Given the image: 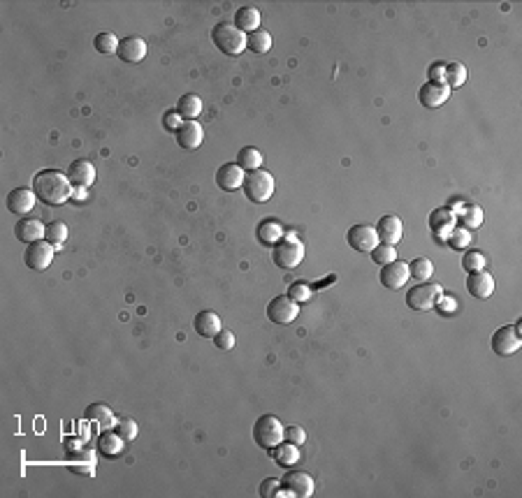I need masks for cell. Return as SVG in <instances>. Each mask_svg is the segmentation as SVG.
I'll use <instances>...</instances> for the list:
<instances>
[{"instance_id": "cell-1", "label": "cell", "mask_w": 522, "mask_h": 498, "mask_svg": "<svg viewBox=\"0 0 522 498\" xmlns=\"http://www.w3.org/2000/svg\"><path fill=\"white\" fill-rule=\"evenodd\" d=\"M72 183L68 174L58 169H39L33 176V192L37 199L47 207H61L68 199H72Z\"/></svg>"}, {"instance_id": "cell-2", "label": "cell", "mask_w": 522, "mask_h": 498, "mask_svg": "<svg viewBox=\"0 0 522 498\" xmlns=\"http://www.w3.org/2000/svg\"><path fill=\"white\" fill-rule=\"evenodd\" d=\"M211 42L226 56H240L246 49V35L235 24H219L211 30Z\"/></svg>"}, {"instance_id": "cell-3", "label": "cell", "mask_w": 522, "mask_h": 498, "mask_svg": "<svg viewBox=\"0 0 522 498\" xmlns=\"http://www.w3.org/2000/svg\"><path fill=\"white\" fill-rule=\"evenodd\" d=\"M244 197L249 199V202L253 204H262L267 202L269 197L274 195V176L269 174L265 169H255V172H246V176H244Z\"/></svg>"}, {"instance_id": "cell-4", "label": "cell", "mask_w": 522, "mask_h": 498, "mask_svg": "<svg viewBox=\"0 0 522 498\" xmlns=\"http://www.w3.org/2000/svg\"><path fill=\"white\" fill-rule=\"evenodd\" d=\"M286 436V427L281 424L279 417L274 415H262L258 417L253 424V441L260 445L262 450H274L276 445Z\"/></svg>"}, {"instance_id": "cell-5", "label": "cell", "mask_w": 522, "mask_h": 498, "mask_svg": "<svg viewBox=\"0 0 522 498\" xmlns=\"http://www.w3.org/2000/svg\"><path fill=\"white\" fill-rule=\"evenodd\" d=\"M272 260L279 269H295L304 260V246L297 241L293 232H286V237L274 246Z\"/></svg>"}, {"instance_id": "cell-6", "label": "cell", "mask_w": 522, "mask_h": 498, "mask_svg": "<svg viewBox=\"0 0 522 498\" xmlns=\"http://www.w3.org/2000/svg\"><path fill=\"white\" fill-rule=\"evenodd\" d=\"M441 295L444 288L439 283H415L406 292V306L413 311H432Z\"/></svg>"}, {"instance_id": "cell-7", "label": "cell", "mask_w": 522, "mask_h": 498, "mask_svg": "<svg viewBox=\"0 0 522 498\" xmlns=\"http://www.w3.org/2000/svg\"><path fill=\"white\" fill-rule=\"evenodd\" d=\"M492 353L497 357H508L513 353H518L520 345H522V336L520 331L513 327V324H504V327H499L497 331L492 334Z\"/></svg>"}, {"instance_id": "cell-8", "label": "cell", "mask_w": 522, "mask_h": 498, "mask_svg": "<svg viewBox=\"0 0 522 498\" xmlns=\"http://www.w3.org/2000/svg\"><path fill=\"white\" fill-rule=\"evenodd\" d=\"M297 315H300V304H295L288 295L274 297L267 306V317L274 324H290L295 322Z\"/></svg>"}, {"instance_id": "cell-9", "label": "cell", "mask_w": 522, "mask_h": 498, "mask_svg": "<svg viewBox=\"0 0 522 498\" xmlns=\"http://www.w3.org/2000/svg\"><path fill=\"white\" fill-rule=\"evenodd\" d=\"M54 253L56 248L49 241H35L28 243V248L24 250V262L33 271H44L54 260Z\"/></svg>"}, {"instance_id": "cell-10", "label": "cell", "mask_w": 522, "mask_h": 498, "mask_svg": "<svg viewBox=\"0 0 522 498\" xmlns=\"http://www.w3.org/2000/svg\"><path fill=\"white\" fill-rule=\"evenodd\" d=\"M346 241L358 253H372L379 246V237H376V230L372 225H353L346 234Z\"/></svg>"}, {"instance_id": "cell-11", "label": "cell", "mask_w": 522, "mask_h": 498, "mask_svg": "<svg viewBox=\"0 0 522 498\" xmlns=\"http://www.w3.org/2000/svg\"><path fill=\"white\" fill-rule=\"evenodd\" d=\"M281 487L288 491V496L295 498H309L314 494V477L302 470H290L281 477Z\"/></svg>"}, {"instance_id": "cell-12", "label": "cell", "mask_w": 522, "mask_h": 498, "mask_svg": "<svg viewBox=\"0 0 522 498\" xmlns=\"http://www.w3.org/2000/svg\"><path fill=\"white\" fill-rule=\"evenodd\" d=\"M379 281H381L383 288H388V290L404 288L406 281H408V264L402 262V260H393V262L383 264L381 274H379Z\"/></svg>"}, {"instance_id": "cell-13", "label": "cell", "mask_w": 522, "mask_h": 498, "mask_svg": "<svg viewBox=\"0 0 522 498\" xmlns=\"http://www.w3.org/2000/svg\"><path fill=\"white\" fill-rule=\"evenodd\" d=\"M448 98H451V89H448L446 84L427 82V84H422L420 91H418V102H420L425 109H437V107H441L444 102H448Z\"/></svg>"}, {"instance_id": "cell-14", "label": "cell", "mask_w": 522, "mask_h": 498, "mask_svg": "<svg viewBox=\"0 0 522 498\" xmlns=\"http://www.w3.org/2000/svg\"><path fill=\"white\" fill-rule=\"evenodd\" d=\"M37 202V195L28 188H15L5 199V207H8L10 214H17L26 218V214H30L33 207H35Z\"/></svg>"}, {"instance_id": "cell-15", "label": "cell", "mask_w": 522, "mask_h": 498, "mask_svg": "<svg viewBox=\"0 0 522 498\" xmlns=\"http://www.w3.org/2000/svg\"><path fill=\"white\" fill-rule=\"evenodd\" d=\"M244 176H246V172H244L240 165L226 163V165H221L219 172H216V185L226 192H235L244 185Z\"/></svg>"}, {"instance_id": "cell-16", "label": "cell", "mask_w": 522, "mask_h": 498, "mask_svg": "<svg viewBox=\"0 0 522 498\" xmlns=\"http://www.w3.org/2000/svg\"><path fill=\"white\" fill-rule=\"evenodd\" d=\"M455 228H458V216L448 207L434 209L432 214H429V230H432L434 237L441 239V241H446V237L451 234Z\"/></svg>"}, {"instance_id": "cell-17", "label": "cell", "mask_w": 522, "mask_h": 498, "mask_svg": "<svg viewBox=\"0 0 522 498\" xmlns=\"http://www.w3.org/2000/svg\"><path fill=\"white\" fill-rule=\"evenodd\" d=\"M116 56L121 58L123 63H130V65L142 63L144 56H147V42H144L142 37H135V35L123 37L121 42H118Z\"/></svg>"}, {"instance_id": "cell-18", "label": "cell", "mask_w": 522, "mask_h": 498, "mask_svg": "<svg viewBox=\"0 0 522 498\" xmlns=\"http://www.w3.org/2000/svg\"><path fill=\"white\" fill-rule=\"evenodd\" d=\"M376 237H379L381 243H388V246H395L402 239V232H404V228H402V221L395 214H388L379 218V223H376Z\"/></svg>"}, {"instance_id": "cell-19", "label": "cell", "mask_w": 522, "mask_h": 498, "mask_svg": "<svg viewBox=\"0 0 522 498\" xmlns=\"http://www.w3.org/2000/svg\"><path fill=\"white\" fill-rule=\"evenodd\" d=\"M44 230H47V225L37 221V218H21V221L15 225V237L21 243H35L44 239Z\"/></svg>"}, {"instance_id": "cell-20", "label": "cell", "mask_w": 522, "mask_h": 498, "mask_svg": "<svg viewBox=\"0 0 522 498\" xmlns=\"http://www.w3.org/2000/svg\"><path fill=\"white\" fill-rule=\"evenodd\" d=\"M177 135V144L181 146V149H186V151H193V149H197V146L202 144V139H204V128L197 121H183L181 123V128L174 132Z\"/></svg>"}, {"instance_id": "cell-21", "label": "cell", "mask_w": 522, "mask_h": 498, "mask_svg": "<svg viewBox=\"0 0 522 498\" xmlns=\"http://www.w3.org/2000/svg\"><path fill=\"white\" fill-rule=\"evenodd\" d=\"M65 174H68V178H70L72 188H89V185L96 181V167L89 160L70 163V167Z\"/></svg>"}, {"instance_id": "cell-22", "label": "cell", "mask_w": 522, "mask_h": 498, "mask_svg": "<svg viewBox=\"0 0 522 498\" xmlns=\"http://www.w3.org/2000/svg\"><path fill=\"white\" fill-rule=\"evenodd\" d=\"M467 292L476 299H487L494 292V278L487 271H476L467 278Z\"/></svg>"}, {"instance_id": "cell-23", "label": "cell", "mask_w": 522, "mask_h": 498, "mask_svg": "<svg viewBox=\"0 0 522 498\" xmlns=\"http://www.w3.org/2000/svg\"><path fill=\"white\" fill-rule=\"evenodd\" d=\"M193 329L197 331V336L214 338L223 329V324H221L219 313H214V311H200L193 320Z\"/></svg>"}, {"instance_id": "cell-24", "label": "cell", "mask_w": 522, "mask_h": 498, "mask_svg": "<svg viewBox=\"0 0 522 498\" xmlns=\"http://www.w3.org/2000/svg\"><path fill=\"white\" fill-rule=\"evenodd\" d=\"M96 448H98V454L107 456V459H116L123 450V438L118 436L116 431H102V434L98 436Z\"/></svg>"}, {"instance_id": "cell-25", "label": "cell", "mask_w": 522, "mask_h": 498, "mask_svg": "<svg viewBox=\"0 0 522 498\" xmlns=\"http://www.w3.org/2000/svg\"><path fill=\"white\" fill-rule=\"evenodd\" d=\"M260 12H258L255 8H251V5H244V8H240L235 12V28H240L244 35H249V33H253L260 28Z\"/></svg>"}, {"instance_id": "cell-26", "label": "cell", "mask_w": 522, "mask_h": 498, "mask_svg": "<svg viewBox=\"0 0 522 498\" xmlns=\"http://www.w3.org/2000/svg\"><path fill=\"white\" fill-rule=\"evenodd\" d=\"M255 234H258V241H260L262 246H272L274 248V246L286 237V230H283L281 223H276V221H262L260 225H258Z\"/></svg>"}, {"instance_id": "cell-27", "label": "cell", "mask_w": 522, "mask_h": 498, "mask_svg": "<svg viewBox=\"0 0 522 498\" xmlns=\"http://www.w3.org/2000/svg\"><path fill=\"white\" fill-rule=\"evenodd\" d=\"M202 109H204L202 98L195 95V93H186V95H181L179 102H177V111H179L183 121H195V118L202 114Z\"/></svg>"}, {"instance_id": "cell-28", "label": "cell", "mask_w": 522, "mask_h": 498, "mask_svg": "<svg viewBox=\"0 0 522 498\" xmlns=\"http://www.w3.org/2000/svg\"><path fill=\"white\" fill-rule=\"evenodd\" d=\"M84 417L89 422L100 424L102 429L114 427V413H111V408L105 406V403H91V406L84 410Z\"/></svg>"}, {"instance_id": "cell-29", "label": "cell", "mask_w": 522, "mask_h": 498, "mask_svg": "<svg viewBox=\"0 0 522 498\" xmlns=\"http://www.w3.org/2000/svg\"><path fill=\"white\" fill-rule=\"evenodd\" d=\"M269 452L274 454L276 463H281V466H286V468L295 466V463L300 461V445H293L288 441L286 443L281 441L274 450H269Z\"/></svg>"}, {"instance_id": "cell-30", "label": "cell", "mask_w": 522, "mask_h": 498, "mask_svg": "<svg viewBox=\"0 0 522 498\" xmlns=\"http://www.w3.org/2000/svg\"><path fill=\"white\" fill-rule=\"evenodd\" d=\"M262 154L258 149H253V146H244V149L237 154V165L244 169V172H255L262 167Z\"/></svg>"}, {"instance_id": "cell-31", "label": "cell", "mask_w": 522, "mask_h": 498, "mask_svg": "<svg viewBox=\"0 0 522 498\" xmlns=\"http://www.w3.org/2000/svg\"><path fill=\"white\" fill-rule=\"evenodd\" d=\"M246 49L253 51V54H267V51L272 49V35H269L267 30H262V28L249 33V35H246Z\"/></svg>"}, {"instance_id": "cell-32", "label": "cell", "mask_w": 522, "mask_h": 498, "mask_svg": "<svg viewBox=\"0 0 522 498\" xmlns=\"http://www.w3.org/2000/svg\"><path fill=\"white\" fill-rule=\"evenodd\" d=\"M483 209L480 207H476V204H465L462 207V211L458 214V221L462 223V228H467V230H476V228H480L483 225Z\"/></svg>"}, {"instance_id": "cell-33", "label": "cell", "mask_w": 522, "mask_h": 498, "mask_svg": "<svg viewBox=\"0 0 522 498\" xmlns=\"http://www.w3.org/2000/svg\"><path fill=\"white\" fill-rule=\"evenodd\" d=\"M68 239V225L61 221H51L47 223V230H44V241H49L54 248H61Z\"/></svg>"}, {"instance_id": "cell-34", "label": "cell", "mask_w": 522, "mask_h": 498, "mask_svg": "<svg viewBox=\"0 0 522 498\" xmlns=\"http://www.w3.org/2000/svg\"><path fill=\"white\" fill-rule=\"evenodd\" d=\"M434 274V264L427 260V257H415V260L408 264V276L415 278L418 283L429 281V276Z\"/></svg>"}, {"instance_id": "cell-35", "label": "cell", "mask_w": 522, "mask_h": 498, "mask_svg": "<svg viewBox=\"0 0 522 498\" xmlns=\"http://www.w3.org/2000/svg\"><path fill=\"white\" fill-rule=\"evenodd\" d=\"M444 84L448 89H460L462 84H467V68L462 63H446V79Z\"/></svg>"}, {"instance_id": "cell-36", "label": "cell", "mask_w": 522, "mask_h": 498, "mask_svg": "<svg viewBox=\"0 0 522 498\" xmlns=\"http://www.w3.org/2000/svg\"><path fill=\"white\" fill-rule=\"evenodd\" d=\"M485 267H487V260H485V255L480 253V250H467V253L462 255V269H465L467 274L485 271Z\"/></svg>"}, {"instance_id": "cell-37", "label": "cell", "mask_w": 522, "mask_h": 498, "mask_svg": "<svg viewBox=\"0 0 522 498\" xmlns=\"http://www.w3.org/2000/svg\"><path fill=\"white\" fill-rule=\"evenodd\" d=\"M118 42H121V39H118L114 33H98L93 37V46L98 54H116Z\"/></svg>"}, {"instance_id": "cell-38", "label": "cell", "mask_w": 522, "mask_h": 498, "mask_svg": "<svg viewBox=\"0 0 522 498\" xmlns=\"http://www.w3.org/2000/svg\"><path fill=\"white\" fill-rule=\"evenodd\" d=\"M446 243L451 246L453 250H465L469 243H471V232L467 228H455L451 234L446 237Z\"/></svg>"}, {"instance_id": "cell-39", "label": "cell", "mask_w": 522, "mask_h": 498, "mask_svg": "<svg viewBox=\"0 0 522 498\" xmlns=\"http://www.w3.org/2000/svg\"><path fill=\"white\" fill-rule=\"evenodd\" d=\"M372 260L379 264V267H383V264L397 260V250H395V246H388V243H379L376 248L372 250Z\"/></svg>"}, {"instance_id": "cell-40", "label": "cell", "mask_w": 522, "mask_h": 498, "mask_svg": "<svg viewBox=\"0 0 522 498\" xmlns=\"http://www.w3.org/2000/svg\"><path fill=\"white\" fill-rule=\"evenodd\" d=\"M72 470L82 475H93L96 470V459L91 452H77V461L72 463Z\"/></svg>"}, {"instance_id": "cell-41", "label": "cell", "mask_w": 522, "mask_h": 498, "mask_svg": "<svg viewBox=\"0 0 522 498\" xmlns=\"http://www.w3.org/2000/svg\"><path fill=\"white\" fill-rule=\"evenodd\" d=\"M288 297L293 299L295 304L309 302V297H312V285H307V283H293V285L288 288Z\"/></svg>"}, {"instance_id": "cell-42", "label": "cell", "mask_w": 522, "mask_h": 498, "mask_svg": "<svg viewBox=\"0 0 522 498\" xmlns=\"http://www.w3.org/2000/svg\"><path fill=\"white\" fill-rule=\"evenodd\" d=\"M116 434L123 438V441H135L137 438V424L133 420H128V417H123V420L116 422Z\"/></svg>"}, {"instance_id": "cell-43", "label": "cell", "mask_w": 522, "mask_h": 498, "mask_svg": "<svg viewBox=\"0 0 522 498\" xmlns=\"http://www.w3.org/2000/svg\"><path fill=\"white\" fill-rule=\"evenodd\" d=\"M214 345L219 350H233L235 348V334L230 329H221L219 334L214 336Z\"/></svg>"}, {"instance_id": "cell-44", "label": "cell", "mask_w": 522, "mask_h": 498, "mask_svg": "<svg viewBox=\"0 0 522 498\" xmlns=\"http://www.w3.org/2000/svg\"><path fill=\"white\" fill-rule=\"evenodd\" d=\"M183 118L179 116V111H168V114L163 116V128L168 132H177L181 128Z\"/></svg>"}, {"instance_id": "cell-45", "label": "cell", "mask_w": 522, "mask_h": 498, "mask_svg": "<svg viewBox=\"0 0 522 498\" xmlns=\"http://www.w3.org/2000/svg\"><path fill=\"white\" fill-rule=\"evenodd\" d=\"M434 308H437L441 315H453L455 311H458V302H455L453 297H444V295H441L439 302H437V306H434Z\"/></svg>"}, {"instance_id": "cell-46", "label": "cell", "mask_w": 522, "mask_h": 498, "mask_svg": "<svg viewBox=\"0 0 522 498\" xmlns=\"http://www.w3.org/2000/svg\"><path fill=\"white\" fill-rule=\"evenodd\" d=\"M444 79H446V63H434V65H429V70H427V82L444 84Z\"/></svg>"}, {"instance_id": "cell-47", "label": "cell", "mask_w": 522, "mask_h": 498, "mask_svg": "<svg viewBox=\"0 0 522 498\" xmlns=\"http://www.w3.org/2000/svg\"><path fill=\"white\" fill-rule=\"evenodd\" d=\"M283 441L293 443V445H302L304 441H307V434H304V429L300 427H288L286 429V436H283Z\"/></svg>"}, {"instance_id": "cell-48", "label": "cell", "mask_w": 522, "mask_h": 498, "mask_svg": "<svg viewBox=\"0 0 522 498\" xmlns=\"http://www.w3.org/2000/svg\"><path fill=\"white\" fill-rule=\"evenodd\" d=\"M281 484H279V480H274V477H269V480H265L260 484V496H274L276 494V489H279Z\"/></svg>"}, {"instance_id": "cell-49", "label": "cell", "mask_w": 522, "mask_h": 498, "mask_svg": "<svg viewBox=\"0 0 522 498\" xmlns=\"http://www.w3.org/2000/svg\"><path fill=\"white\" fill-rule=\"evenodd\" d=\"M72 199H79V202H84V199H86V188H75V190H72Z\"/></svg>"}]
</instances>
